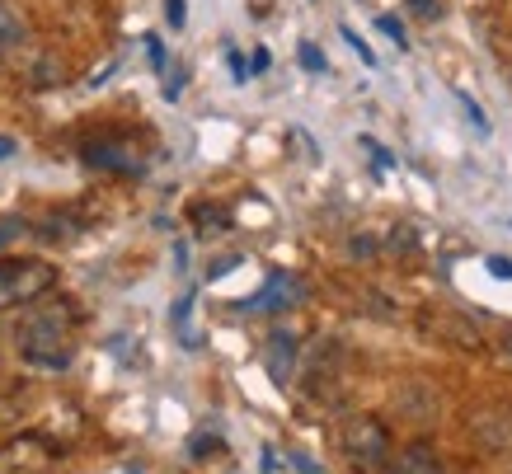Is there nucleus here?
<instances>
[{
	"mask_svg": "<svg viewBox=\"0 0 512 474\" xmlns=\"http://www.w3.org/2000/svg\"><path fill=\"white\" fill-rule=\"evenodd\" d=\"M24 235H33V221H24V216H0V249L19 245Z\"/></svg>",
	"mask_w": 512,
	"mask_h": 474,
	"instance_id": "13",
	"label": "nucleus"
},
{
	"mask_svg": "<svg viewBox=\"0 0 512 474\" xmlns=\"http://www.w3.org/2000/svg\"><path fill=\"white\" fill-rule=\"evenodd\" d=\"M296 52H301V57H296V62L306 66V71H329L325 52H320V47H315V43H301V47H296Z\"/></svg>",
	"mask_w": 512,
	"mask_h": 474,
	"instance_id": "18",
	"label": "nucleus"
},
{
	"mask_svg": "<svg viewBox=\"0 0 512 474\" xmlns=\"http://www.w3.org/2000/svg\"><path fill=\"white\" fill-rule=\"evenodd\" d=\"M259 470L264 474H278L282 465H278V451H273V446H264V465H259Z\"/></svg>",
	"mask_w": 512,
	"mask_h": 474,
	"instance_id": "28",
	"label": "nucleus"
},
{
	"mask_svg": "<svg viewBox=\"0 0 512 474\" xmlns=\"http://www.w3.org/2000/svg\"><path fill=\"white\" fill-rule=\"evenodd\" d=\"M19 76H24L29 90H57L66 80V66L57 52H29V62L19 66Z\"/></svg>",
	"mask_w": 512,
	"mask_h": 474,
	"instance_id": "11",
	"label": "nucleus"
},
{
	"mask_svg": "<svg viewBox=\"0 0 512 474\" xmlns=\"http://www.w3.org/2000/svg\"><path fill=\"white\" fill-rule=\"evenodd\" d=\"M503 348H508V352H512V329H508V334H503Z\"/></svg>",
	"mask_w": 512,
	"mask_h": 474,
	"instance_id": "33",
	"label": "nucleus"
},
{
	"mask_svg": "<svg viewBox=\"0 0 512 474\" xmlns=\"http://www.w3.org/2000/svg\"><path fill=\"white\" fill-rule=\"evenodd\" d=\"M376 235H353V240H348V254H353V259H376Z\"/></svg>",
	"mask_w": 512,
	"mask_h": 474,
	"instance_id": "19",
	"label": "nucleus"
},
{
	"mask_svg": "<svg viewBox=\"0 0 512 474\" xmlns=\"http://www.w3.org/2000/svg\"><path fill=\"white\" fill-rule=\"evenodd\" d=\"M386 474H447V470H442V456H437V446L419 437V442L400 446V451L386 460Z\"/></svg>",
	"mask_w": 512,
	"mask_h": 474,
	"instance_id": "9",
	"label": "nucleus"
},
{
	"mask_svg": "<svg viewBox=\"0 0 512 474\" xmlns=\"http://www.w3.org/2000/svg\"><path fill=\"white\" fill-rule=\"evenodd\" d=\"M339 451L353 470H381L390 460V432L372 413H353L339 423Z\"/></svg>",
	"mask_w": 512,
	"mask_h": 474,
	"instance_id": "3",
	"label": "nucleus"
},
{
	"mask_svg": "<svg viewBox=\"0 0 512 474\" xmlns=\"http://www.w3.org/2000/svg\"><path fill=\"white\" fill-rule=\"evenodd\" d=\"M165 19H170V29H184V0H165Z\"/></svg>",
	"mask_w": 512,
	"mask_h": 474,
	"instance_id": "25",
	"label": "nucleus"
},
{
	"mask_svg": "<svg viewBox=\"0 0 512 474\" xmlns=\"http://www.w3.org/2000/svg\"><path fill=\"white\" fill-rule=\"evenodd\" d=\"M235 263H240V259H235V254H231V259H217V263H212V277H221V273H231Z\"/></svg>",
	"mask_w": 512,
	"mask_h": 474,
	"instance_id": "31",
	"label": "nucleus"
},
{
	"mask_svg": "<svg viewBox=\"0 0 512 474\" xmlns=\"http://www.w3.org/2000/svg\"><path fill=\"white\" fill-rule=\"evenodd\" d=\"M489 273H494V277H512V259H498V254H494V259H489Z\"/></svg>",
	"mask_w": 512,
	"mask_h": 474,
	"instance_id": "27",
	"label": "nucleus"
},
{
	"mask_svg": "<svg viewBox=\"0 0 512 474\" xmlns=\"http://www.w3.org/2000/svg\"><path fill=\"white\" fill-rule=\"evenodd\" d=\"M461 104H466V113H470V123H475V132H480V137H489V118H484V108L475 104L470 94H461Z\"/></svg>",
	"mask_w": 512,
	"mask_h": 474,
	"instance_id": "22",
	"label": "nucleus"
},
{
	"mask_svg": "<svg viewBox=\"0 0 512 474\" xmlns=\"http://www.w3.org/2000/svg\"><path fill=\"white\" fill-rule=\"evenodd\" d=\"M466 428L484 451L512 456V404H480V409H470Z\"/></svg>",
	"mask_w": 512,
	"mask_h": 474,
	"instance_id": "4",
	"label": "nucleus"
},
{
	"mask_svg": "<svg viewBox=\"0 0 512 474\" xmlns=\"http://www.w3.org/2000/svg\"><path fill=\"white\" fill-rule=\"evenodd\" d=\"M193 221H198L202 230H226L231 226V212H226V207H212V202H207V207H193Z\"/></svg>",
	"mask_w": 512,
	"mask_h": 474,
	"instance_id": "14",
	"label": "nucleus"
},
{
	"mask_svg": "<svg viewBox=\"0 0 512 474\" xmlns=\"http://www.w3.org/2000/svg\"><path fill=\"white\" fill-rule=\"evenodd\" d=\"M292 465H296V470H301V474H320V465H315L311 456H292Z\"/></svg>",
	"mask_w": 512,
	"mask_h": 474,
	"instance_id": "30",
	"label": "nucleus"
},
{
	"mask_svg": "<svg viewBox=\"0 0 512 474\" xmlns=\"http://www.w3.org/2000/svg\"><path fill=\"white\" fill-rule=\"evenodd\" d=\"M80 155H85V165H90V169H109V174H141L137 151H127L123 141H113V137L85 141V146H80Z\"/></svg>",
	"mask_w": 512,
	"mask_h": 474,
	"instance_id": "8",
	"label": "nucleus"
},
{
	"mask_svg": "<svg viewBox=\"0 0 512 474\" xmlns=\"http://www.w3.org/2000/svg\"><path fill=\"white\" fill-rule=\"evenodd\" d=\"M76 306L57 296V301H33V310L19 320L15 348L33 371H66L76 362Z\"/></svg>",
	"mask_w": 512,
	"mask_h": 474,
	"instance_id": "1",
	"label": "nucleus"
},
{
	"mask_svg": "<svg viewBox=\"0 0 512 474\" xmlns=\"http://www.w3.org/2000/svg\"><path fill=\"white\" fill-rule=\"evenodd\" d=\"M386 249H400V254H414V230L409 226H400V230H390V240H386Z\"/></svg>",
	"mask_w": 512,
	"mask_h": 474,
	"instance_id": "20",
	"label": "nucleus"
},
{
	"mask_svg": "<svg viewBox=\"0 0 512 474\" xmlns=\"http://www.w3.org/2000/svg\"><path fill=\"white\" fill-rule=\"evenodd\" d=\"M146 57H151V66H156V71H165V66H170V57H165V43H160L156 33H146Z\"/></svg>",
	"mask_w": 512,
	"mask_h": 474,
	"instance_id": "21",
	"label": "nucleus"
},
{
	"mask_svg": "<svg viewBox=\"0 0 512 474\" xmlns=\"http://www.w3.org/2000/svg\"><path fill=\"white\" fill-rule=\"evenodd\" d=\"M52 287H57V268L47 259H29V254H5L0 259V310L33 306Z\"/></svg>",
	"mask_w": 512,
	"mask_h": 474,
	"instance_id": "2",
	"label": "nucleus"
},
{
	"mask_svg": "<svg viewBox=\"0 0 512 474\" xmlns=\"http://www.w3.org/2000/svg\"><path fill=\"white\" fill-rule=\"evenodd\" d=\"M80 230H85V221H80L76 212H66V207H57V212H47L33 221V235H38L43 245H76Z\"/></svg>",
	"mask_w": 512,
	"mask_h": 474,
	"instance_id": "10",
	"label": "nucleus"
},
{
	"mask_svg": "<svg viewBox=\"0 0 512 474\" xmlns=\"http://www.w3.org/2000/svg\"><path fill=\"white\" fill-rule=\"evenodd\" d=\"M306 296V287H301V277L292 273H268V282L249 301H240V310H292L296 301Z\"/></svg>",
	"mask_w": 512,
	"mask_h": 474,
	"instance_id": "7",
	"label": "nucleus"
},
{
	"mask_svg": "<svg viewBox=\"0 0 512 474\" xmlns=\"http://www.w3.org/2000/svg\"><path fill=\"white\" fill-rule=\"evenodd\" d=\"M52 465V446L33 432H19L0 446V474H43Z\"/></svg>",
	"mask_w": 512,
	"mask_h": 474,
	"instance_id": "5",
	"label": "nucleus"
},
{
	"mask_svg": "<svg viewBox=\"0 0 512 474\" xmlns=\"http://www.w3.org/2000/svg\"><path fill=\"white\" fill-rule=\"evenodd\" d=\"M19 43H24V19H19L15 10H5V5H0V57H5V52H15Z\"/></svg>",
	"mask_w": 512,
	"mask_h": 474,
	"instance_id": "12",
	"label": "nucleus"
},
{
	"mask_svg": "<svg viewBox=\"0 0 512 474\" xmlns=\"http://www.w3.org/2000/svg\"><path fill=\"white\" fill-rule=\"evenodd\" d=\"M339 33H343V43L353 47L357 57H362V62H367V66H376V52H372V47H367V43H362V38H357L353 29H339Z\"/></svg>",
	"mask_w": 512,
	"mask_h": 474,
	"instance_id": "23",
	"label": "nucleus"
},
{
	"mask_svg": "<svg viewBox=\"0 0 512 474\" xmlns=\"http://www.w3.org/2000/svg\"><path fill=\"white\" fill-rule=\"evenodd\" d=\"M179 94H184V76H170V85H165V99H170V104H174Z\"/></svg>",
	"mask_w": 512,
	"mask_h": 474,
	"instance_id": "29",
	"label": "nucleus"
},
{
	"mask_svg": "<svg viewBox=\"0 0 512 474\" xmlns=\"http://www.w3.org/2000/svg\"><path fill=\"white\" fill-rule=\"evenodd\" d=\"M404 10L414 19H423V24H437V19H442V5H437V0H404Z\"/></svg>",
	"mask_w": 512,
	"mask_h": 474,
	"instance_id": "15",
	"label": "nucleus"
},
{
	"mask_svg": "<svg viewBox=\"0 0 512 474\" xmlns=\"http://www.w3.org/2000/svg\"><path fill=\"white\" fill-rule=\"evenodd\" d=\"M376 29L386 33V38H395V47H400V52H409V33H404V24H400V19L376 15Z\"/></svg>",
	"mask_w": 512,
	"mask_h": 474,
	"instance_id": "17",
	"label": "nucleus"
},
{
	"mask_svg": "<svg viewBox=\"0 0 512 474\" xmlns=\"http://www.w3.org/2000/svg\"><path fill=\"white\" fill-rule=\"evenodd\" d=\"M268 66H273V57H268V47H254V62H249V76H254V71H268Z\"/></svg>",
	"mask_w": 512,
	"mask_h": 474,
	"instance_id": "26",
	"label": "nucleus"
},
{
	"mask_svg": "<svg viewBox=\"0 0 512 474\" xmlns=\"http://www.w3.org/2000/svg\"><path fill=\"white\" fill-rule=\"evenodd\" d=\"M226 66H231L235 80H249V62L240 57V52H235V47H226Z\"/></svg>",
	"mask_w": 512,
	"mask_h": 474,
	"instance_id": "24",
	"label": "nucleus"
},
{
	"mask_svg": "<svg viewBox=\"0 0 512 474\" xmlns=\"http://www.w3.org/2000/svg\"><path fill=\"white\" fill-rule=\"evenodd\" d=\"M296 362H301V343H296V334H292V329H273V334H268V343H264L268 381H273V385H292Z\"/></svg>",
	"mask_w": 512,
	"mask_h": 474,
	"instance_id": "6",
	"label": "nucleus"
},
{
	"mask_svg": "<svg viewBox=\"0 0 512 474\" xmlns=\"http://www.w3.org/2000/svg\"><path fill=\"white\" fill-rule=\"evenodd\" d=\"M15 155V137H0V160H10Z\"/></svg>",
	"mask_w": 512,
	"mask_h": 474,
	"instance_id": "32",
	"label": "nucleus"
},
{
	"mask_svg": "<svg viewBox=\"0 0 512 474\" xmlns=\"http://www.w3.org/2000/svg\"><path fill=\"white\" fill-rule=\"evenodd\" d=\"M212 451H221V437L217 432H198V437H188V456H212Z\"/></svg>",
	"mask_w": 512,
	"mask_h": 474,
	"instance_id": "16",
	"label": "nucleus"
}]
</instances>
